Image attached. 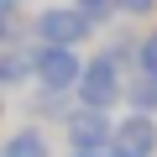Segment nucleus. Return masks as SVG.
<instances>
[{
	"label": "nucleus",
	"mask_w": 157,
	"mask_h": 157,
	"mask_svg": "<svg viewBox=\"0 0 157 157\" xmlns=\"http://www.w3.org/2000/svg\"><path fill=\"white\" fill-rule=\"evenodd\" d=\"M37 32H42V42H52V47H68V42H78V37L89 32V16L78 11V6L42 11V16H37Z\"/></svg>",
	"instance_id": "obj_1"
},
{
	"label": "nucleus",
	"mask_w": 157,
	"mask_h": 157,
	"mask_svg": "<svg viewBox=\"0 0 157 157\" xmlns=\"http://www.w3.org/2000/svg\"><path fill=\"white\" fill-rule=\"evenodd\" d=\"M32 63H37V73L47 78L52 89H63L68 78H78V58H73L68 47H52V42H47V47H37V58H32Z\"/></svg>",
	"instance_id": "obj_2"
},
{
	"label": "nucleus",
	"mask_w": 157,
	"mask_h": 157,
	"mask_svg": "<svg viewBox=\"0 0 157 157\" xmlns=\"http://www.w3.org/2000/svg\"><path fill=\"white\" fill-rule=\"evenodd\" d=\"M115 89H121V84H115V63H110V58H94L89 73H84V100H89V105H105Z\"/></svg>",
	"instance_id": "obj_3"
},
{
	"label": "nucleus",
	"mask_w": 157,
	"mask_h": 157,
	"mask_svg": "<svg viewBox=\"0 0 157 157\" xmlns=\"http://www.w3.org/2000/svg\"><path fill=\"white\" fill-rule=\"evenodd\" d=\"M141 63H147V73H157V37L141 42Z\"/></svg>",
	"instance_id": "obj_4"
},
{
	"label": "nucleus",
	"mask_w": 157,
	"mask_h": 157,
	"mask_svg": "<svg viewBox=\"0 0 157 157\" xmlns=\"http://www.w3.org/2000/svg\"><path fill=\"white\" fill-rule=\"evenodd\" d=\"M121 6H126V11H152L157 0H121Z\"/></svg>",
	"instance_id": "obj_5"
},
{
	"label": "nucleus",
	"mask_w": 157,
	"mask_h": 157,
	"mask_svg": "<svg viewBox=\"0 0 157 157\" xmlns=\"http://www.w3.org/2000/svg\"><path fill=\"white\" fill-rule=\"evenodd\" d=\"M78 11H105V0H73Z\"/></svg>",
	"instance_id": "obj_6"
}]
</instances>
